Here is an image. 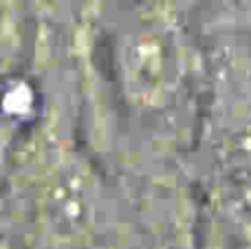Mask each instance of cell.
I'll return each mask as SVG.
<instances>
[]
</instances>
